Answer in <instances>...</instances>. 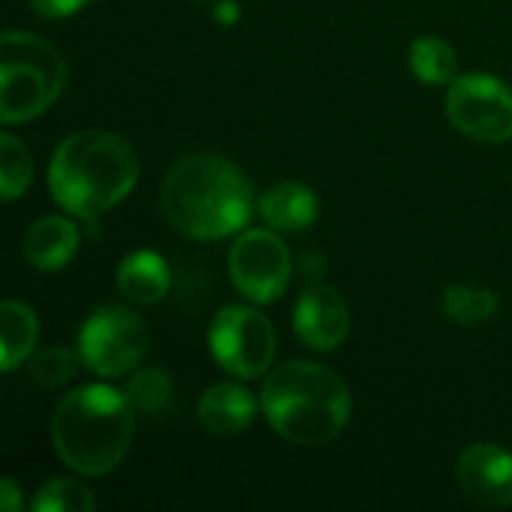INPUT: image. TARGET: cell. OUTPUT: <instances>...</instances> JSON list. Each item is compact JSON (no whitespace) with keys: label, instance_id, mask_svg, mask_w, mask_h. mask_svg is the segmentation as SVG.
Here are the masks:
<instances>
[{"label":"cell","instance_id":"6da1fadb","mask_svg":"<svg viewBox=\"0 0 512 512\" xmlns=\"http://www.w3.org/2000/svg\"><path fill=\"white\" fill-rule=\"evenodd\" d=\"M159 204L177 234L189 240H222L249 225L255 192L231 159L189 153L168 168Z\"/></svg>","mask_w":512,"mask_h":512},{"label":"cell","instance_id":"7a4b0ae2","mask_svg":"<svg viewBox=\"0 0 512 512\" xmlns=\"http://www.w3.org/2000/svg\"><path fill=\"white\" fill-rule=\"evenodd\" d=\"M138 171V153L126 138L105 129H81L57 144L48 165V189L66 213L93 225L135 189Z\"/></svg>","mask_w":512,"mask_h":512},{"label":"cell","instance_id":"3957f363","mask_svg":"<svg viewBox=\"0 0 512 512\" xmlns=\"http://www.w3.org/2000/svg\"><path fill=\"white\" fill-rule=\"evenodd\" d=\"M261 405L273 432L297 447H324L351 420L348 384L330 366L312 360H291L273 369L264 381Z\"/></svg>","mask_w":512,"mask_h":512},{"label":"cell","instance_id":"277c9868","mask_svg":"<svg viewBox=\"0 0 512 512\" xmlns=\"http://www.w3.org/2000/svg\"><path fill=\"white\" fill-rule=\"evenodd\" d=\"M135 408L126 393L90 384L63 396L51 417V441L63 465L84 477L111 474L129 453Z\"/></svg>","mask_w":512,"mask_h":512},{"label":"cell","instance_id":"5b68a950","mask_svg":"<svg viewBox=\"0 0 512 512\" xmlns=\"http://www.w3.org/2000/svg\"><path fill=\"white\" fill-rule=\"evenodd\" d=\"M63 84L66 60L48 39L24 30L0 36V120L6 126L48 111Z\"/></svg>","mask_w":512,"mask_h":512},{"label":"cell","instance_id":"8992f818","mask_svg":"<svg viewBox=\"0 0 512 512\" xmlns=\"http://www.w3.org/2000/svg\"><path fill=\"white\" fill-rule=\"evenodd\" d=\"M150 348V330L135 309L102 306L78 333V357L99 378L132 372Z\"/></svg>","mask_w":512,"mask_h":512},{"label":"cell","instance_id":"52a82bcc","mask_svg":"<svg viewBox=\"0 0 512 512\" xmlns=\"http://www.w3.org/2000/svg\"><path fill=\"white\" fill-rule=\"evenodd\" d=\"M210 354L234 378H261L276 360V330L249 306H225L210 327Z\"/></svg>","mask_w":512,"mask_h":512},{"label":"cell","instance_id":"ba28073f","mask_svg":"<svg viewBox=\"0 0 512 512\" xmlns=\"http://www.w3.org/2000/svg\"><path fill=\"white\" fill-rule=\"evenodd\" d=\"M447 117L474 141L504 144L512 138V87L486 72L459 75L447 90Z\"/></svg>","mask_w":512,"mask_h":512},{"label":"cell","instance_id":"9c48e42d","mask_svg":"<svg viewBox=\"0 0 512 512\" xmlns=\"http://www.w3.org/2000/svg\"><path fill=\"white\" fill-rule=\"evenodd\" d=\"M228 273L246 300L276 303L291 282V252L273 228H249L231 246Z\"/></svg>","mask_w":512,"mask_h":512},{"label":"cell","instance_id":"30bf717a","mask_svg":"<svg viewBox=\"0 0 512 512\" xmlns=\"http://www.w3.org/2000/svg\"><path fill=\"white\" fill-rule=\"evenodd\" d=\"M351 330L345 297L330 285H312L294 306V333L312 351H336Z\"/></svg>","mask_w":512,"mask_h":512},{"label":"cell","instance_id":"8fae6325","mask_svg":"<svg viewBox=\"0 0 512 512\" xmlns=\"http://www.w3.org/2000/svg\"><path fill=\"white\" fill-rule=\"evenodd\" d=\"M462 492L483 507L512 504V453L498 444H474L456 462Z\"/></svg>","mask_w":512,"mask_h":512},{"label":"cell","instance_id":"7c38bea8","mask_svg":"<svg viewBox=\"0 0 512 512\" xmlns=\"http://www.w3.org/2000/svg\"><path fill=\"white\" fill-rule=\"evenodd\" d=\"M255 417H258V399L252 396V390L231 381L210 387L198 402V423L210 435H222V438L240 435L255 423Z\"/></svg>","mask_w":512,"mask_h":512},{"label":"cell","instance_id":"4fadbf2b","mask_svg":"<svg viewBox=\"0 0 512 512\" xmlns=\"http://www.w3.org/2000/svg\"><path fill=\"white\" fill-rule=\"evenodd\" d=\"M78 243H81V234H78V225H72V219H66V216H42L27 228V234L21 240V249H24V258L36 270L51 273V270L66 267L75 258Z\"/></svg>","mask_w":512,"mask_h":512},{"label":"cell","instance_id":"5bb4252c","mask_svg":"<svg viewBox=\"0 0 512 512\" xmlns=\"http://www.w3.org/2000/svg\"><path fill=\"white\" fill-rule=\"evenodd\" d=\"M258 213L273 231H306L318 219V195L303 183L285 180L258 198Z\"/></svg>","mask_w":512,"mask_h":512},{"label":"cell","instance_id":"9a60e30c","mask_svg":"<svg viewBox=\"0 0 512 512\" xmlns=\"http://www.w3.org/2000/svg\"><path fill=\"white\" fill-rule=\"evenodd\" d=\"M168 261L153 249L129 252L117 267V288L135 306H153L168 294Z\"/></svg>","mask_w":512,"mask_h":512},{"label":"cell","instance_id":"2e32d148","mask_svg":"<svg viewBox=\"0 0 512 512\" xmlns=\"http://www.w3.org/2000/svg\"><path fill=\"white\" fill-rule=\"evenodd\" d=\"M39 339L36 312L18 300H3L0 306V360L3 372H15Z\"/></svg>","mask_w":512,"mask_h":512},{"label":"cell","instance_id":"e0dca14e","mask_svg":"<svg viewBox=\"0 0 512 512\" xmlns=\"http://www.w3.org/2000/svg\"><path fill=\"white\" fill-rule=\"evenodd\" d=\"M408 63L423 84H450L459 75L456 48L441 36H420L408 51Z\"/></svg>","mask_w":512,"mask_h":512},{"label":"cell","instance_id":"ac0fdd59","mask_svg":"<svg viewBox=\"0 0 512 512\" xmlns=\"http://www.w3.org/2000/svg\"><path fill=\"white\" fill-rule=\"evenodd\" d=\"M444 312L459 327H477L498 312V294L477 285H453L444 291Z\"/></svg>","mask_w":512,"mask_h":512},{"label":"cell","instance_id":"d6986e66","mask_svg":"<svg viewBox=\"0 0 512 512\" xmlns=\"http://www.w3.org/2000/svg\"><path fill=\"white\" fill-rule=\"evenodd\" d=\"M33 180V156L27 150V144L21 138H15L12 132L0 135V189L6 201H15L18 195H24V189Z\"/></svg>","mask_w":512,"mask_h":512},{"label":"cell","instance_id":"ffe728a7","mask_svg":"<svg viewBox=\"0 0 512 512\" xmlns=\"http://www.w3.org/2000/svg\"><path fill=\"white\" fill-rule=\"evenodd\" d=\"M30 507L33 512H90L96 507V498L84 483L57 477L39 486Z\"/></svg>","mask_w":512,"mask_h":512},{"label":"cell","instance_id":"44dd1931","mask_svg":"<svg viewBox=\"0 0 512 512\" xmlns=\"http://www.w3.org/2000/svg\"><path fill=\"white\" fill-rule=\"evenodd\" d=\"M126 396H129V402H132V408H135L138 414L153 417V414H159V411L168 408V402H171V396H174V384H171V378H168L165 369L150 366V369H141V372L129 381Z\"/></svg>","mask_w":512,"mask_h":512},{"label":"cell","instance_id":"7402d4cb","mask_svg":"<svg viewBox=\"0 0 512 512\" xmlns=\"http://www.w3.org/2000/svg\"><path fill=\"white\" fill-rule=\"evenodd\" d=\"M75 372H78V357L63 345H51L30 360V378L45 390L63 387Z\"/></svg>","mask_w":512,"mask_h":512},{"label":"cell","instance_id":"603a6c76","mask_svg":"<svg viewBox=\"0 0 512 512\" xmlns=\"http://www.w3.org/2000/svg\"><path fill=\"white\" fill-rule=\"evenodd\" d=\"M36 15L42 18H66V15H75L78 9H84L90 0H30Z\"/></svg>","mask_w":512,"mask_h":512},{"label":"cell","instance_id":"cb8c5ba5","mask_svg":"<svg viewBox=\"0 0 512 512\" xmlns=\"http://www.w3.org/2000/svg\"><path fill=\"white\" fill-rule=\"evenodd\" d=\"M21 492L12 480H0V510L3 512H18L21 510Z\"/></svg>","mask_w":512,"mask_h":512},{"label":"cell","instance_id":"d4e9b609","mask_svg":"<svg viewBox=\"0 0 512 512\" xmlns=\"http://www.w3.org/2000/svg\"><path fill=\"white\" fill-rule=\"evenodd\" d=\"M216 18H219V21H225V24L237 21V18H240L237 3H234V0H222V3H219V9H216Z\"/></svg>","mask_w":512,"mask_h":512}]
</instances>
